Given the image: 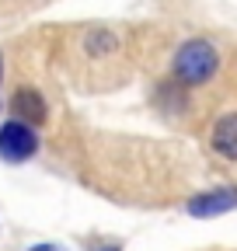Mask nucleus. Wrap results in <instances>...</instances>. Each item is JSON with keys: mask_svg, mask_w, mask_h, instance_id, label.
<instances>
[{"mask_svg": "<svg viewBox=\"0 0 237 251\" xmlns=\"http://www.w3.org/2000/svg\"><path fill=\"white\" fill-rule=\"evenodd\" d=\"M87 251H122V244H118V241H98V244H91Z\"/></svg>", "mask_w": 237, "mask_h": 251, "instance_id": "7", "label": "nucleus"}, {"mask_svg": "<svg viewBox=\"0 0 237 251\" xmlns=\"http://www.w3.org/2000/svg\"><path fill=\"white\" fill-rule=\"evenodd\" d=\"M39 150V136L35 129L28 122L21 119H11L0 126V157H4L7 164H24V161H32Z\"/></svg>", "mask_w": 237, "mask_h": 251, "instance_id": "2", "label": "nucleus"}, {"mask_svg": "<svg viewBox=\"0 0 237 251\" xmlns=\"http://www.w3.org/2000/svg\"><path fill=\"white\" fill-rule=\"evenodd\" d=\"M216 67H220V52H216V46L213 42H206V39H189L182 49L174 52V77L182 80V84H189V87H195V84H206L213 74H216Z\"/></svg>", "mask_w": 237, "mask_h": 251, "instance_id": "1", "label": "nucleus"}, {"mask_svg": "<svg viewBox=\"0 0 237 251\" xmlns=\"http://www.w3.org/2000/svg\"><path fill=\"white\" fill-rule=\"evenodd\" d=\"M84 49H87V56H112L118 49V39L112 28H91L84 39Z\"/></svg>", "mask_w": 237, "mask_h": 251, "instance_id": "6", "label": "nucleus"}, {"mask_svg": "<svg viewBox=\"0 0 237 251\" xmlns=\"http://www.w3.org/2000/svg\"><path fill=\"white\" fill-rule=\"evenodd\" d=\"M28 251H63V244H32Z\"/></svg>", "mask_w": 237, "mask_h": 251, "instance_id": "8", "label": "nucleus"}, {"mask_svg": "<svg viewBox=\"0 0 237 251\" xmlns=\"http://www.w3.org/2000/svg\"><path fill=\"white\" fill-rule=\"evenodd\" d=\"M11 112L28 122V126H42L49 119V108H46V98L35 91V87H18L14 98H11Z\"/></svg>", "mask_w": 237, "mask_h": 251, "instance_id": "4", "label": "nucleus"}, {"mask_svg": "<svg viewBox=\"0 0 237 251\" xmlns=\"http://www.w3.org/2000/svg\"><path fill=\"white\" fill-rule=\"evenodd\" d=\"M210 143H213V150H216L220 157H227V161H237V112H227V115L216 119Z\"/></svg>", "mask_w": 237, "mask_h": 251, "instance_id": "5", "label": "nucleus"}, {"mask_svg": "<svg viewBox=\"0 0 237 251\" xmlns=\"http://www.w3.org/2000/svg\"><path fill=\"white\" fill-rule=\"evenodd\" d=\"M189 216H199V220H210V216H223L230 209H237V188L234 185H223V188H210V192H199L189 199Z\"/></svg>", "mask_w": 237, "mask_h": 251, "instance_id": "3", "label": "nucleus"}]
</instances>
